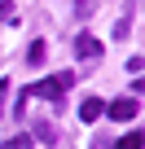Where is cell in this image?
I'll list each match as a JSON object with an SVG mask.
<instances>
[{
	"instance_id": "obj_1",
	"label": "cell",
	"mask_w": 145,
	"mask_h": 149,
	"mask_svg": "<svg viewBox=\"0 0 145 149\" xmlns=\"http://www.w3.org/2000/svg\"><path fill=\"white\" fill-rule=\"evenodd\" d=\"M70 84H75V74H53V79H40L35 88H31V97H44V101H62V92L70 88Z\"/></svg>"
},
{
	"instance_id": "obj_2",
	"label": "cell",
	"mask_w": 145,
	"mask_h": 149,
	"mask_svg": "<svg viewBox=\"0 0 145 149\" xmlns=\"http://www.w3.org/2000/svg\"><path fill=\"white\" fill-rule=\"evenodd\" d=\"M106 114H110L114 123H132V118L141 114V105H136V97H114V101L106 105Z\"/></svg>"
},
{
	"instance_id": "obj_3",
	"label": "cell",
	"mask_w": 145,
	"mask_h": 149,
	"mask_svg": "<svg viewBox=\"0 0 145 149\" xmlns=\"http://www.w3.org/2000/svg\"><path fill=\"white\" fill-rule=\"evenodd\" d=\"M75 53H79L84 61H97V57H101V40L88 35V31H79V35H75Z\"/></svg>"
},
{
	"instance_id": "obj_4",
	"label": "cell",
	"mask_w": 145,
	"mask_h": 149,
	"mask_svg": "<svg viewBox=\"0 0 145 149\" xmlns=\"http://www.w3.org/2000/svg\"><path fill=\"white\" fill-rule=\"evenodd\" d=\"M101 114H106V101H101V97H84V101H79V118H84V123H97Z\"/></svg>"
},
{
	"instance_id": "obj_5",
	"label": "cell",
	"mask_w": 145,
	"mask_h": 149,
	"mask_svg": "<svg viewBox=\"0 0 145 149\" xmlns=\"http://www.w3.org/2000/svg\"><path fill=\"white\" fill-rule=\"evenodd\" d=\"M44 57H48V44L44 40H31L27 44V66H44Z\"/></svg>"
},
{
	"instance_id": "obj_6",
	"label": "cell",
	"mask_w": 145,
	"mask_h": 149,
	"mask_svg": "<svg viewBox=\"0 0 145 149\" xmlns=\"http://www.w3.org/2000/svg\"><path fill=\"white\" fill-rule=\"evenodd\" d=\"M141 145H145V132H141V127H132V132H127L123 140H114L110 149H141Z\"/></svg>"
},
{
	"instance_id": "obj_7",
	"label": "cell",
	"mask_w": 145,
	"mask_h": 149,
	"mask_svg": "<svg viewBox=\"0 0 145 149\" xmlns=\"http://www.w3.org/2000/svg\"><path fill=\"white\" fill-rule=\"evenodd\" d=\"M0 22H18V18H13V5H9V0H0Z\"/></svg>"
},
{
	"instance_id": "obj_8",
	"label": "cell",
	"mask_w": 145,
	"mask_h": 149,
	"mask_svg": "<svg viewBox=\"0 0 145 149\" xmlns=\"http://www.w3.org/2000/svg\"><path fill=\"white\" fill-rule=\"evenodd\" d=\"M5 149H31V136H13V140L5 145Z\"/></svg>"
},
{
	"instance_id": "obj_9",
	"label": "cell",
	"mask_w": 145,
	"mask_h": 149,
	"mask_svg": "<svg viewBox=\"0 0 145 149\" xmlns=\"http://www.w3.org/2000/svg\"><path fill=\"white\" fill-rule=\"evenodd\" d=\"M92 149H110V136H97V140H92Z\"/></svg>"
},
{
	"instance_id": "obj_10",
	"label": "cell",
	"mask_w": 145,
	"mask_h": 149,
	"mask_svg": "<svg viewBox=\"0 0 145 149\" xmlns=\"http://www.w3.org/2000/svg\"><path fill=\"white\" fill-rule=\"evenodd\" d=\"M5 92H9V84H5V79H0V110H5Z\"/></svg>"
}]
</instances>
